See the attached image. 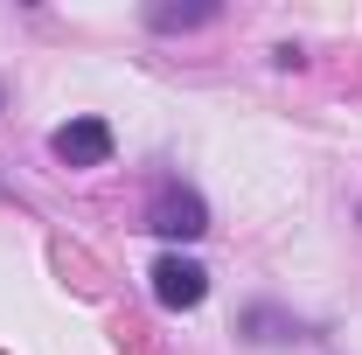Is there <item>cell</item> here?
I'll use <instances>...</instances> for the list:
<instances>
[{"label": "cell", "mask_w": 362, "mask_h": 355, "mask_svg": "<svg viewBox=\"0 0 362 355\" xmlns=\"http://www.w3.org/2000/svg\"><path fill=\"white\" fill-rule=\"evenodd\" d=\"M146 230H153V237H168V244H195V237L209 230V209H202V195H195V188L168 181V188L153 195V216H146Z\"/></svg>", "instance_id": "obj_1"}, {"label": "cell", "mask_w": 362, "mask_h": 355, "mask_svg": "<svg viewBox=\"0 0 362 355\" xmlns=\"http://www.w3.org/2000/svg\"><path fill=\"white\" fill-rule=\"evenodd\" d=\"M153 300L175 307V313L202 307V300H209V272L195 265V258H181V251H168V258L153 265Z\"/></svg>", "instance_id": "obj_2"}, {"label": "cell", "mask_w": 362, "mask_h": 355, "mask_svg": "<svg viewBox=\"0 0 362 355\" xmlns=\"http://www.w3.org/2000/svg\"><path fill=\"white\" fill-rule=\"evenodd\" d=\"M49 153H56L63 168H105V161H112V126H105V119H70V126H56Z\"/></svg>", "instance_id": "obj_3"}, {"label": "cell", "mask_w": 362, "mask_h": 355, "mask_svg": "<svg viewBox=\"0 0 362 355\" xmlns=\"http://www.w3.org/2000/svg\"><path fill=\"white\" fill-rule=\"evenodd\" d=\"M216 7H153V28H195V21H209Z\"/></svg>", "instance_id": "obj_4"}, {"label": "cell", "mask_w": 362, "mask_h": 355, "mask_svg": "<svg viewBox=\"0 0 362 355\" xmlns=\"http://www.w3.org/2000/svg\"><path fill=\"white\" fill-rule=\"evenodd\" d=\"M0 98H7V91H0Z\"/></svg>", "instance_id": "obj_5"}]
</instances>
